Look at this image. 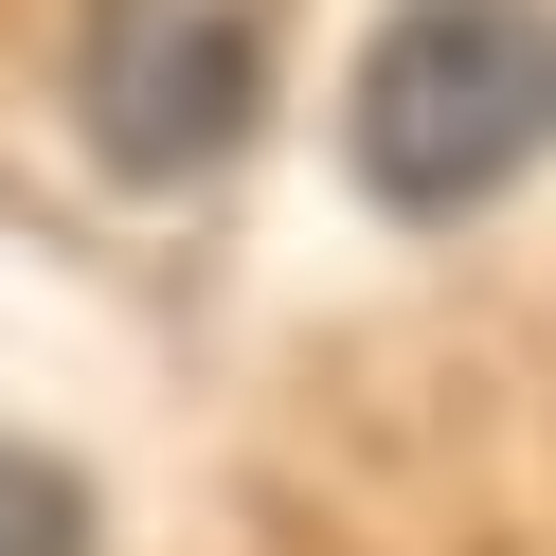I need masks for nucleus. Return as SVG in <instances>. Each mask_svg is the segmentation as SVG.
Masks as SVG:
<instances>
[{"mask_svg": "<svg viewBox=\"0 0 556 556\" xmlns=\"http://www.w3.org/2000/svg\"><path fill=\"white\" fill-rule=\"evenodd\" d=\"M0 556H90V484L37 431H0Z\"/></svg>", "mask_w": 556, "mask_h": 556, "instance_id": "obj_3", "label": "nucleus"}, {"mask_svg": "<svg viewBox=\"0 0 556 556\" xmlns=\"http://www.w3.org/2000/svg\"><path fill=\"white\" fill-rule=\"evenodd\" d=\"M269 18L288 0H90V144L109 180H216L269 109Z\"/></svg>", "mask_w": 556, "mask_h": 556, "instance_id": "obj_2", "label": "nucleus"}, {"mask_svg": "<svg viewBox=\"0 0 556 556\" xmlns=\"http://www.w3.org/2000/svg\"><path fill=\"white\" fill-rule=\"evenodd\" d=\"M341 162L377 216H484L556 162V0H395L341 90Z\"/></svg>", "mask_w": 556, "mask_h": 556, "instance_id": "obj_1", "label": "nucleus"}]
</instances>
